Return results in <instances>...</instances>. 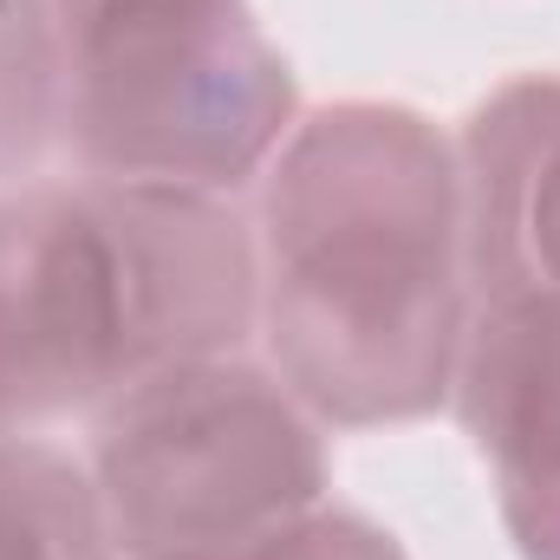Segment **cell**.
Returning a JSON list of instances; mask_svg holds the SVG:
<instances>
[{"label":"cell","mask_w":560,"mask_h":560,"mask_svg":"<svg viewBox=\"0 0 560 560\" xmlns=\"http://www.w3.org/2000/svg\"><path fill=\"white\" fill-rule=\"evenodd\" d=\"M0 560H118L72 450L0 430Z\"/></svg>","instance_id":"52a82bcc"},{"label":"cell","mask_w":560,"mask_h":560,"mask_svg":"<svg viewBox=\"0 0 560 560\" xmlns=\"http://www.w3.org/2000/svg\"><path fill=\"white\" fill-rule=\"evenodd\" d=\"M450 405L522 560H560V300H476Z\"/></svg>","instance_id":"5b68a950"},{"label":"cell","mask_w":560,"mask_h":560,"mask_svg":"<svg viewBox=\"0 0 560 560\" xmlns=\"http://www.w3.org/2000/svg\"><path fill=\"white\" fill-rule=\"evenodd\" d=\"M66 163L235 196L300 125V85L248 0H52Z\"/></svg>","instance_id":"3957f363"},{"label":"cell","mask_w":560,"mask_h":560,"mask_svg":"<svg viewBox=\"0 0 560 560\" xmlns=\"http://www.w3.org/2000/svg\"><path fill=\"white\" fill-rule=\"evenodd\" d=\"M469 313L456 138L398 98L306 112L255 202V326L293 398L339 430L430 418Z\"/></svg>","instance_id":"6da1fadb"},{"label":"cell","mask_w":560,"mask_h":560,"mask_svg":"<svg viewBox=\"0 0 560 560\" xmlns=\"http://www.w3.org/2000/svg\"><path fill=\"white\" fill-rule=\"evenodd\" d=\"M66 156V59L52 0H0V189Z\"/></svg>","instance_id":"ba28073f"},{"label":"cell","mask_w":560,"mask_h":560,"mask_svg":"<svg viewBox=\"0 0 560 560\" xmlns=\"http://www.w3.org/2000/svg\"><path fill=\"white\" fill-rule=\"evenodd\" d=\"M476 300H560V72H515L456 131Z\"/></svg>","instance_id":"8992f818"},{"label":"cell","mask_w":560,"mask_h":560,"mask_svg":"<svg viewBox=\"0 0 560 560\" xmlns=\"http://www.w3.org/2000/svg\"><path fill=\"white\" fill-rule=\"evenodd\" d=\"M255 332V222L235 196L39 176L0 189V430L98 418L163 365Z\"/></svg>","instance_id":"7a4b0ae2"},{"label":"cell","mask_w":560,"mask_h":560,"mask_svg":"<svg viewBox=\"0 0 560 560\" xmlns=\"http://www.w3.org/2000/svg\"><path fill=\"white\" fill-rule=\"evenodd\" d=\"M98 515L118 560L215 555L313 515L332 489L326 423L275 365L209 352L150 372L92 418Z\"/></svg>","instance_id":"277c9868"},{"label":"cell","mask_w":560,"mask_h":560,"mask_svg":"<svg viewBox=\"0 0 560 560\" xmlns=\"http://www.w3.org/2000/svg\"><path fill=\"white\" fill-rule=\"evenodd\" d=\"M170 560H411L405 541L392 528H378L372 515L359 509H313L300 522H287L261 541H242V548H215V555H170Z\"/></svg>","instance_id":"9c48e42d"}]
</instances>
